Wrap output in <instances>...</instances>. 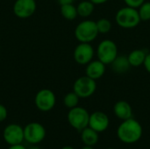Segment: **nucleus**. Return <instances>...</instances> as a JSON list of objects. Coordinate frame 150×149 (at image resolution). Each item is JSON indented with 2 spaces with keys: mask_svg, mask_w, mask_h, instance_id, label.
I'll return each mask as SVG.
<instances>
[{
  "mask_svg": "<svg viewBox=\"0 0 150 149\" xmlns=\"http://www.w3.org/2000/svg\"><path fill=\"white\" fill-rule=\"evenodd\" d=\"M97 88L95 80L89 76H82L78 78L73 86V91L80 98H87L94 94Z\"/></svg>",
  "mask_w": 150,
  "mask_h": 149,
  "instance_id": "obj_6",
  "label": "nucleus"
},
{
  "mask_svg": "<svg viewBox=\"0 0 150 149\" xmlns=\"http://www.w3.org/2000/svg\"><path fill=\"white\" fill-rule=\"evenodd\" d=\"M46 137L45 127L38 122H31L24 127L25 141L32 145H37Z\"/></svg>",
  "mask_w": 150,
  "mask_h": 149,
  "instance_id": "obj_5",
  "label": "nucleus"
},
{
  "mask_svg": "<svg viewBox=\"0 0 150 149\" xmlns=\"http://www.w3.org/2000/svg\"><path fill=\"white\" fill-rule=\"evenodd\" d=\"M28 149H41L40 147H38V146H33V147H31V148H29Z\"/></svg>",
  "mask_w": 150,
  "mask_h": 149,
  "instance_id": "obj_31",
  "label": "nucleus"
},
{
  "mask_svg": "<svg viewBox=\"0 0 150 149\" xmlns=\"http://www.w3.org/2000/svg\"><path fill=\"white\" fill-rule=\"evenodd\" d=\"M139 15L141 18V20L147 21L150 19V2L143 3L140 6L139 10Z\"/></svg>",
  "mask_w": 150,
  "mask_h": 149,
  "instance_id": "obj_21",
  "label": "nucleus"
},
{
  "mask_svg": "<svg viewBox=\"0 0 150 149\" xmlns=\"http://www.w3.org/2000/svg\"><path fill=\"white\" fill-rule=\"evenodd\" d=\"M90 114L86 109L76 106L69 110L68 113V121L69 125L78 132H81L89 126Z\"/></svg>",
  "mask_w": 150,
  "mask_h": 149,
  "instance_id": "obj_4",
  "label": "nucleus"
},
{
  "mask_svg": "<svg viewBox=\"0 0 150 149\" xmlns=\"http://www.w3.org/2000/svg\"><path fill=\"white\" fill-rule=\"evenodd\" d=\"M58 3L61 4V5H63V4H73L74 0H57Z\"/></svg>",
  "mask_w": 150,
  "mask_h": 149,
  "instance_id": "obj_27",
  "label": "nucleus"
},
{
  "mask_svg": "<svg viewBox=\"0 0 150 149\" xmlns=\"http://www.w3.org/2000/svg\"><path fill=\"white\" fill-rule=\"evenodd\" d=\"M130 66L131 65L129 63L128 58L125 55L117 56L115 60L112 62V68L113 71L119 74L126 73L127 71H128Z\"/></svg>",
  "mask_w": 150,
  "mask_h": 149,
  "instance_id": "obj_16",
  "label": "nucleus"
},
{
  "mask_svg": "<svg viewBox=\"0 0 150 149\" xmlns=\"http://www.w3.org/2000/svg\"><path fill=\"white\" fill-rule=\"evenodd\" d=\"M8 149H27L25 147H24L23 145L21 144H18V145H12V146H10V148Z\"/></svg>",
  "mask_w": 150,
  "mask_h": 149,
  "instance_id": "obj_26",
  "label": "nucleus"
},
{
  "mask_svg": "<svg viewBox=\"0 0 150 149\" xmlns=\"http://www.w3.org/2000/svg\"><path fill=\"white\" fill-rule=\"evenodd\" d=\"M7 115H8V112L6 107L4 105L0 104V122L4 121L7 118Z\"/></svg>",
  "mask_w": 150,
  "mask_h": 149,
  "instance_id": "obj_24",
  "label": "nucleus"
},
{
  "mask_svg": "<svg viewBox=\"0 0 150 149\" xmlns=\"http://www.w3.org/2000/svg\"><path fill=\"white\" fill-rule=\"evenodd\" d=\"M117 24L123 28H133L139 25L141 18L135 8L125 7L120 9L115 17Z\"/></svg>",
  "mask_w": 150,
  "mask_h": 149,
  "instance_id": "obj_2",
  "label": "nucleus"
},
{
  "mask_svg": "<svg viewBox=\"0 0 150 149\" xmlns=\"http://www.w3.org/2000/svg\"><path fill=\"white\" fill-rule=\"evenodd\" d=\"M110 120L108 116L102 112H95L90 115L89 126L96 132L103 133L109 127Z\"/></svg>",
  "mask_w": 150,
  "mask_h": 149,
  "instance_id": "obj_11",
  "label": "nucleus"
},
{
  "mask_svg": "<svg viewBox=\"0 0 150 149\" xmlns=\"http://www.w3.org/2000/svg\"><path fill=\"white\" fill-rule=\"evenodd\" d=\"M113 112L116 117L121 120L133 118V110L131 105L126 101H119L114 105Z\"/></svg>",
  "mask_w": 150,
  "mask_h": 149,
  "instance_id": "obj_13",
  "label": "nucleus"
},
{
  "mask_svg": "<svg viewBox=\"0 0 150 149\" xmlns=\"http://www.w3.org/2000/svg\"><path fill=\"white\" fill-rule=\"evenodd\" d=\"M105 149H116V148H105Z\"/></svg>",
  "mask_w": 150,
  "mask_h": 149,
  "instance_id": "obj_32",
  "label": "nucleus"
},
{
  "mask_svg": "<svg viewBox=\"0 0 150 149\" xmlns=\"http://www.w3.org/2000/svg\"><path fill=\"white\" fill-rule=\"evenodd\" d=\"M93 54V47L89 43H80L74 51L75 61L81 65L89 63L91 61Z\"/></svg>",
  "mask_w": 150,
  "mask_h": 149,
  "instance_id": "obj_12",
  "label": "nucleus"
},
{
  "mask_svg": "<svg viewBox=\"0 0 150 149\" xmlns=\"http://www.w3.org/2000/svg\"><path fill=\"white\" fill-rule=\"evenodd\" d=\"M98 133L90 126H87L81 131V140L83 143L86 146L94 147L98 142Z\"/></svg>",
  "mask_w": 150,
  "mask_h": 149,
  "instance_id": "obj_15",
  "label": "nucleus"
},
{
  "mask_svg": "<svg viewBox=\"0 0 150 149\" xmlns=\"http://www.w3.org/2000/svg\"><path fill=\"white\" fill-rule=\"evenodd\" d=\"M77 13L81 17H89L94 11V4L91 1H83L76 7Z\"/></svg>",
  "mask_w": 150,
  "mask_h": 149,
  "instance_id": "obj_18",
  "label": "nucleus"
},
{
  "mask_svg": "<svg viewBox=\"0 0 150 149\" xmlns=\"http://www.w3.org/2000/svg\"><path fill=\"white\" fill-rule=\"evenodd\" d=\"M81 149H94V148L93 147H91V146H84V147H83Z\"/></svg>",
  "mask_w": 150,
  "mask_h": 149,
  "instance_id": "obj_29",
  "label": "nucleus"
},
{
  "mask_svg": "<svg viewBox=\"0 0 150 149\" xmlns=\"http://www.w3.org/2000/svg\"><path fill=\"white\" fill-rule=\"evenodd\" d=\"M98 33L97 23L91 20L81 22L75 30L76 38L81 43H89L94 40Z\"/></svg>",
  "mask_w": 150,
  "mask_h": 149,
  "instance_id": "obj_3",
  "label": "nucleus"
},
{
  "mask_svg": "<svg viewBox=\"0 0 150 149\" xmlns=\"http://www.w3.org/2000/svg\"><path fill=\"white\" fill-rule=\"evenodd\" d=\"M79 97L73 91V92H69L68 93L63 99V103L64 105L69 109H72L76 106H77L78 103H79Z\"/></svg>",
  "mask_w": 150,
  "mask_h": 149,
  "instance_id": "obj_20",
  "label": "nucleus"
},
{
  "mask_svg": "<svg viewBox=\"0 0 150 149\" xmlns=\"http://www.w3.org/2000/svg\"><path fill=\"white\" fill-rule=\"evenodd\" d=\"M91 2H92L94 4H104L105 2H107L108 0H90Z\"/></svg>",
  "mask_w": 150,
  "mask_h": 149,
  "instance_id": "obj_28",
  "label": "nucleus"
},
{
  "mask_svg": "<svg viewBox=\"0 0 150 149\" xmlns=\"http://www.w3.org/2000/svg\"><path fill=\"white\" fill-rule=\"evenodd\" d=\"M118 49L116 44L110 40H103L98 47V57L104 64H112L118 56Z\"/></svg>",
  "mask_w": 150,
  "mask_h": 149,
  "instance_id": "obj_8",
  "label": "nucleus"
},
{
  "mask_svg": "<svg viewBox=\"0 0 150 149\" xmlns=\"http://www.w3.org/2000/svg\"><path fill=\"white\" fill-rule=\"evenodd\" d=\"M35 11V0H16L13 5V12L19 18H30Z\"/></svg>",
  "mask_w": 150,
  "mask_h": 149,
  "instance_id": "obj_10",
  "label": "nucleus"
},
{
  "mask_svg": "<svg viewBox=\"0 0 150 149\" xmlns=\"http://www.w3.org/2000/svg\"><path fill=\"white\" fill-rule=\"evenodd\" d=\"M146 54L143 50L138 49V50H134L133 52L130 53V54L127 56L129 63L133 67H139L142 64L144 63L145 58H146Z\"/></svg>",
  "mask_w": 150,
  "mask_h": 149,
  "instance_id": "obj_17",
  "label": "nucleus"
},
{
  "mask_svg": "<svg viewBox=\"0 0 150 149\" xmlns=\"http://www.w3.org/2000/svg\"><path fill=\"white\" fill-rule=\"evenodd\" d=\"M105 64H104L99 60L89 62L86 68V76L92 78L93 80H97L100 78L105 71Z\"/></svg>",
  "mask_w": 150,
  "mask_h": 149,
  "instance_id": "obj_14",
  "label": "nucleus"
},
{
  "mask_svg": "<svg viewBox=\"0 0 150 149\" xmlns=\"http://www.w3.org/2000/svg\"><path fill=\"white\" fill-rule=\"evenodd\" d=\"M125 3L127 4V6L132 7V8H138L140 7L145 0H124Z\"/></svg>",
  "mask_w": 150,
  "mask_h": 149,
  "instance_id": "obj_23",
  "label": "nucleus"
},
{
  "mask_svg": "<svg viewBox=\"0 0 150 149\" xmlns=\"http://www.w3.org/2000/svg\"><path fill=\"white\" fill-rule=\"evenodd\" d=\"M61 149H75L73 147H70V146H65L63 148H62Z\"/></svg>",
  "mask_w": 150,
  "mask_h": 149,
  "instance_id": "obj_30",
  "label": "nucleus"
},
{
  "mask_svg": "<svg viewBox=\"0 0 150 149\" xmlns=\"http://www.w3.org/2000/svg\"><path fill=\"white\" fill-rule=\"evenodd\" d=\"M143 64H144L147 71L150 73V54L146 55V58H145V61H144V63Z\"/></svg>",
  "mask_w": 150,
  "mask_h": 149,
  "instance_id": "obj_25",
  "label": "nucleus"
},
{
  "mask_svg": "<svg viewBox=\"0 0 150 149\" xmlns=\"http://www.w3.org/2000/svg\"><path fill=\"white\" fill-rule=\"evenodd\" d=\"M61 13L62 17L68 20H73L78 15L77 9L73 5V4L61 5Z\"/></svg>",
  "mask_w": 150,
  "mask_h": 149,
  "instance_id": "obj_19",
  "label": "nucleus"
},
{
  "mask_svg": "<svg viewBox=\"0 0 150 149\" xmlns=\"http://www.w3.org/2000/svg\"><path fill=\"white\" fill-rule=\"evenodd\" d=\"M97 23V26H98V32H101V33H106L108 32L111 28H112V24L111 22L106 19V18H101L99 19L98 21L96 22Z\"/></svg>",
  "mask_w": 150,
  "mask_h": 149,
  "instance_id": "obj_22",
  "label": "nucleus"
},
{
  "mask_svg": "<svg viewBox=\"0 0 150 149\" xmlns=\"http://www.w3.org/2000/svg\"><path fill=\"white\" fill-rule=\"evenodd\" d=\"M143 134V128L139 121L131 118L119 126L117 129V137L125 144H134L138 142Z\"/></svg>",
  "mask_w": 150,
  "mask_h": 149,
  "instance_id": "obj_1",
  "label": "nucleus"
},
{
  "mask_svg": "<svg viewBox=\"0 0 150 149\" xmlns=\"http://www.w3.org/2000/svg\"><path fill=\"white\" fill-rule=\"evenodd\" d=\"M3 138L10 146L22 144L25 141L24 128L18 124H10L4 127L3 131Z\"/></svg>",
  "mask_w": 150,
  "mask_h": 149,
  "instance_id": "obj_9",
  "label": "nucleus"
},
{
  "mask_svg": "<svg viewBox=\"0 0 150 149\" xmlns=\"http://www.w3.org/2000/svg\"><path fill=\"white\" fill-rule=\"evenodd\" d=\"M34 103L38 110L47 112L51 111L54 107L56 97L52 90L48 89H43L37 92L34 98Z\"/></svg>",
  "mask_w": 150,
  "mask_h": 149,
  "instance_id": "obj_7",
  "label": "nucleus"
}]
</instances>
